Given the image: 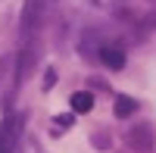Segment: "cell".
Segmentation results:
<instances>
[{"instance_id":"5","label":"cell","mask_w":156,"mask_h":153,"mask_svg":"<svg viewBox=\"0 0 156 153\" xmlns=\"http://www.w3.org/2000/svg\"><path fill=\"white\" fill-rule=\"evenodd\" d=\"M131 112H137V100L119 94V97H115V116H119V119H128Z\"/></svg>"},{"instance_id":"7","label":"cell","mask_w":156,"mask_h":153,"mask_svg":"<svg viewBox=\"0 0 156 153\" xmlns=\"http://www.w3.org/2000/svg\"><path fill=\"white\" fill-rule=\"evenodd\" d=\"M53 84H56V72H53V69H47V72H44V87L50 91Z\"/></svg>"},{"instance_id":"6","label":"cell","mask_w":156,"mask_h":153,"mask_svg":"<svg viewBox=\"0 0 156 153\" xmlns=\"http://www.w3.org/2000/svg\"><path fill=\"white\" fill-rule=\"evenodd\" d=\"M31 62H34V50L31 47H22V53H19V78H28Z\"/></svg>"},{"instance_id":"2","label":"cell","mask_w":156,"mask_h":153,"mask_svg":"<svg viewBox=\"0 0 156 153\" xmlns=\"http://www.w3.org/2000/svg\"><path fill=\"white\" fill-rule=\"evenodd\" d=\"M100 59H103V66H109V69H122L125 66V53H122V47H100Z\"/></svg>"},{"instance_id":"10","label":"cell","mask_w":156,"mask_h":153,"mask_svg":"<svg viewBox=\"0 0 156 153\" xmlns=\"http://www.w3.org/2000/svg\"><path fill=\"white\" fill-rule=\"evenodd\" d=\"M0 153H12V147L3 141V131H0Z\"/></svg>"},{"instance_id":"4","label":"cell","mask_w":156,"mask_h":153,"mask_svg":"<svg viewBox=\"0 0 156 153\" xmlns=\"http://www.w3.org/2000/svg\"><path fill=\"white\" fill-rule=\"evenodd\" d=\"M69 103H72V112L84 116V112L94 109V94H87V91H75V94L69 97Z\"/></svg>"},{"instance_id":"1","label":"cell","mask_w":156,"mask_h":153,"mask_svg":"<svg viewBox=\"0 0 156 153\" xmlns=\"http://www.w3.org/2000/svg\"><path fill=\"white\" fill-rule=\"evenodd\" d=\"M50 6H53V0H25V6H22V37H28L34 34L37 28H41V22L47 19V12Z\"/></svg>"},{"instance_id":"9","label":"cell","mask_w":156,"mask_h":153,"mask_svg":"<svg viewBox=\"0 0 156 153\" xmlns=\"http://www.w3.org/2000/svg\"><path fill=\"white\" fill-rule=\"evenodd\" d=\"M56 125H59V128H69V125H72V116H56Z\"/></svg>"},{"instance_id":"8","label":"cell","mask_w":156,"mask_h":153,"mask_svg":"<svg viewBox=\"0 0 156 153\" xmlns=\"http://www.w3.org/2000/svg\"><path fill=\"white\" fill-rule=\"evenodd\" d=\"M94 144H97V147H109V137L103 134V131H97V134H94Z\"/></svg>"},{"instance_id":"3","label":"cell","mask_w":156,"mask_h":153,"mask_svg":"<svg viewBox=\"0 0 156 153\" xmlns=\"http://www.w3.org/2000/svg\"><path fill=\"white\" fill-rule=\"evenodd\" d=\"M128 144H131V147H144V150H150V147H153V128H150V125H140V128L128 131Z\"/></svg>"}]
</instances>
